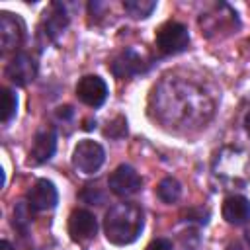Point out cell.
<instances>
[{
    "instance_id": "cell-1",
    "label": "cell",
    "mask_w": 250,
    "mask_h": 250,
    "mask_svg": "<svg viewBox=\"0 0 250 250\" xmlns=\"http://www.w3.org/2000/svg\"><path fill=\"white\" fill-rule=\"evenodd\" d=\"M143 209L135 203H117L107 209L104 219V232L111 244L125 246L139 238L143 230Z\"/></svg>"
},
{
    "instance_id": "cell-2",
    "label": "cell",
    "mask_w": 250,
    "mask_h": 250,
    "mask_svg": "<svg viewBox=\"0 0 250 250\" xmlns=\"http://www.w3.org/2000/svg\"><path fill=\"white\" fill-rule=\"evenodd\" d=\"M156 47L164 55H178L189 45V31L180 21H166L156 29Z\"/></svg>"
},
{
    "instance_id": "cell-3",
    "label": "cell",
    "mask_w": 250,
    "mask_h": 250,
    "mask_svg": "<svg viewBox=\"0 0 250 250\" xmlns=\"http://www.w3.org/2000/svg\"><path fill=\"white\" fill-rule=\"evenodd\" d=\"M105 160V152L100 143L84 139L80 141L72 150V164L82 174H94L100 170V166Z\"/></svg>"
},
{
    "instance_id": "cell-4",
    "label": "cell",
    "mask_w": 250,
    "mask_h": 250,
    "mask_svg": "<svg viewBox=\"0 0 250 250\" xmlns=\"http://www.w3.org/2000/svg\"><path fill=\"white\" fill-rule=\"evenodd\" d=\"M107 186L117 197H129L141 189V176L129 164H121L109 174Z\"/></svg>"
},
{
    "instance_id": "cell-5",
    "label": "cell",
    "mask_w": 250,
    "mask_h": 250,
    "mask_svg": "<svg viewBox=\"0 0 250 250\" xmlns=\"http://www.w3.org/2000/svg\"><path fill=\"white\" fill-rule=\"evenodd\" d=\"M76 96L82 104L90 107H100L107 98V84L104 82V78L96 74H88L80 78V82L76 84Z\"/></svg>"
},
{
    "instance_id": "cell-6",
    "label": "cell",
    "mask_w": 250,
    "mask_h": 250,
    "mask_svg": "<svg viewBox=\"0 0 250 250\" xmlns=\"http://www.w3.org/2000/svg\"><path fill=\"white\" fill-rule=\"evenodd\" d=\"M37 76V62L27 53H18L6 66V78L16 86H25Z\"/></svg>"
},
{
    "instance_id": "cell-7",
    "label": "cell",
    "mask_w": 250,
    "mask_h": 250,
    "mask_svg": "<svg viewBox=\"0 0 250 250\" xmlns=\"http://www.w3.org/2000/svg\"><path fill=\"white\" fill-rule=\"evenodd\" d=\"M98 230V223H96V217L86 211V209H76L70 213L68 217V234L72 240L76 242H86L90 238H94Z\"/></svg>"
},
{
    "instance_id": "cell-8",
    "label": "cell",
    "mask_w": 250,
    "mask_h": 250,
    "mask_svg": "<svg viewBox=\"0 0 250 250\" xmlns=\"http://www.w3.org/2000/svg\"><path fill=\"white\" fill-rule=\"evenodd\" d=\"M57 148V135L51 127H43L35 133L33 145L29 150V164H43L47 162Z\"/></svg>"
},
{
    "instance_id": "cell-9",
    "label": "cell",
    "mask_w": 250,
    "mask_h": 250,
    "mask_svg": "<svg viewBox=\"0 0 250 250\" xmlns=\"http://www.w3.org/2000/svg\"><path fill=\"white\" fill-rule=\"evenodd\" d=\"M57 199H59V193H57V188L53 182L41 178L37 180L29 191H27V201L29 205L35 209V211H47V209H53L57 205Z\"/></svg>"
},
{
    "instance_id": "cell-10",
    "label": "cell",
    "mask_w": 250,
    "mask_h": 250,
    "mask_svg": "<svg viewBox=\"0 0 250 250\" xmlns=\"http://www.w3.org/2000/svg\"><path fill=\"white\" fill-rule=\"evenodd\" d=\"M23 39V25L18 18H14L8 12L0 14V41H2V53H8L12 49H18V45Z\"/></svg>"
},
{
    "instance_id": "cell-11",
    "label": "cell",
    "mask_w": 250,
    "mask_h": 250,
    "mask_svg": "<svg viewBox=\"0 0 250 250\" xmlns=\"http://www.w3.org/2000/svg\"><path fill=\"white\" fill-rule=\"evenodd\" d=\"M66 25H68V16H66L64 8L61 4H51V8L43 14V21H41L39 29L47 41H55Z\"/></svg>"
},
{
    "instance_id": "cell-12",
    "label": "cell",
    "mask_w": 250,
    "mask_h": 250,
    "mask_svg": "<svg viewBox=\"0 0 250 250\" xmlns=\"http://www.w3.org/2000/svg\"><path fill=\"white\" fill-rule=\"evenodd\" d=\"M223 219L230 225H244L250 219V199L238 193L225 197L223 201Z\"/></svg>"
},
{
    "instance_id": "cell-13",
    "label": "cell",
    "mask_w": 250,
    "mask_h": 250,
    "mask_svg": "<svg viewBox=\"0 0 250 250\" xmlns=\"http://www.w3.org/2000/svg\"><path fill=\"white\" fill-rule=\"evenodd\" d=\"M143 70V59L133 51H123L121 55L115 57V61L111 62V72L117 78H129L133 74H139Z\"/></svg>"
},
{
    "instance_id": "cell-14",
    "label": "cell",
    "mask_w": 250,
    "mask_h": 250,
    "mask_svg": "<svg viewBox=\"0 0 250 250\" xmlns=\"http://www.w3.org/2000/svg\"><path fill=\"white\" fill-rule=\"evenodd\" d=\"M156 195L164 203H176L182 195V186L176 178H164L156 188Z\"/></svg>"
},
{
    "instance_id": "cell-15",
    "label": "cell",
    "mask_w": 250,
    "mask_h": 250,
    "mask_svg": "<svg viewBox=\"0 0 250 250\" xmlns=\"http://www.w3.org/2000/svg\"><path fill=\"white\" fill-rule=\"evenodd\" d=\"M123 8L129 16L139 20V18H148L152 14V10L156 8V2L154 0H125Z\"/></svg>"
},
{
    "instance_id": "cell-16",
    "label": "cell",
    "mask_w": 250,
    "mask_h": 250,
    "mask_svg": "<svg viewBox=\"0 0 250 250\" xmlns=\"http://www.w3.org/2000/svg\"><path fill=\"white\" fill-rule=\"evenodd\" d=\"M18 111V96L10 88H2V123H8Z\"/></svg>"
},
{
    "instance_id": "cell-17",
    "label": "cell",
    "mask_w": 250,
    "mask_h": 250,
    "mask_svg": "<svg viewBox=\"0 0 250 250\" xmlns=\"http://www.w3.org/2000/svg\"><path fill=\"white\" fill-rule=\"evenodd\" d=\"M31 221H33V207L29 205V201H20L14 209V225L25 229Z\"/></svg>"
},
{
    "instance_id": "cell-18",
    "label": "cell",
    "mask_w": 250,
    "mask_h": 250,
    "mask_svg": "<svg viewBox=\"0 0 250 250\" xmlns=\"http://www.w3.org/2000/svg\"><path fill=\"white\" fill-rule=\"evenodd\" d=\"M145 250H174V246H172V242L166 240V238H156V240H152Z\"/></svg>"
},
{
    "instance_id": "cell-19",
    "label": "cell",
    "mask_w": 250,
    "mask_h": 250,
    "mask_svg": "<svg viewBox=\"0 0 250 250\" xmlns=\"http://www.w3.org/2000/svg\"><path fill=\"white\" fill-rule=\"evenodd\" d=\"M0 250H12V244H10L8 240H2V242H0Z\"/></svg>"
},
{
    "instance_id": "cell-20",
    "label": "cell",
    "mask_w": 250,
    "mask_h": 250,
    "mask_svg": "<svg viewBox=\"0 0 250 250\" xmlns=\"http://www.w3.org/2000/svg\"><path fill=\"white\" fill-rule=\"evenodd\" d=\"M244 127H246V131H248V135H250V111H248L246 117H244Z\"/></svg>"
}]
</instances>
